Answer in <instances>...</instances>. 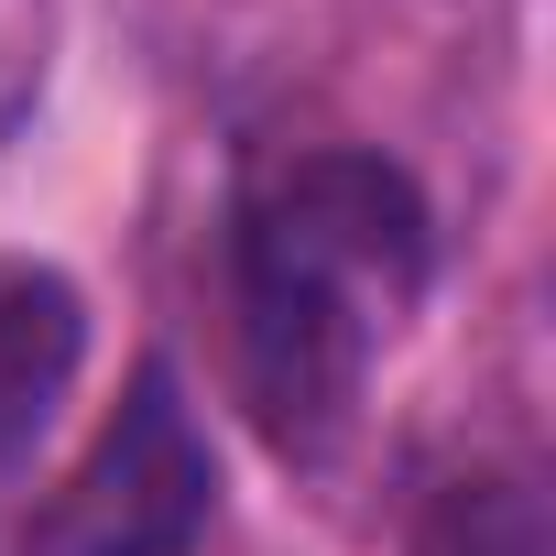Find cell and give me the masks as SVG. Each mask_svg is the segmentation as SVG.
<instances>
[{
	"mask_svg": "<svg viewBox=\"0 0 556 556\" xmlns=\"http://www.w3.org/2000/svg\"><path fill=\"white\" fill-rule=\"evenodd\" d=\"M437 229L404 164L317 142L262 164L229 207V339L240 393L285 458H328L371 361L426 306Z\"/></svg>",
	"mask_w": 556,
	"mask_h": 556,
	"instance_id": "cell-1",
	"label": "cell"
},
{
	"mask_svg": "<svg viewBox=\"0 0 556 556\" xmlns=\"http://www.w3.org/2000/svg\"><path fill=\"white\" fill-rule=\"evenodd\" d=\"M207 513H218V447L175 361H142L131 393L77 447V469L34 502L23 556H197Z\"/></svg>",
	"mask_w": 556,
	"mask_h": 556,
	"instance_id": "cell-2",
	"label": "cell"
},
{
	"mask_svg": "<svg viewBox=\"0 0 556 556\" xmlns=\"http://www.w3.org/2000/svg\"><path fill=\"white\" fill-rule=\"evenodd\" d=\"M88 361V295H77V273L34 262V251H0V469H12L45 415L66 404Z\"/></svg>",
	"mask_w": 556,
	"mask_h": 556,
	"instance_id": "cell-3",
	"label": "cell"
},
{
	"mask_svg": "<svg viewBox=\"0 0 556 556\" xmlns=\"http://www.w3.org/2000/svg\"><path fill=\"white\" fill-rule=\"evenodd\" d=\"M415 556H556L545 491L523 469H458V480H437V502L415 523Z\"/></svg>",
	"mask_w": 556,
	"mask_h": 556,
	"instance_id": "cell-4",
	"label": "cell"
},
{
	"mask_svg": "<svg viewBox=\"0 0 556 556\" xmlns=\"http://www.w3.org/2000/svg\"><path fill=\"white\" fill-rule=\"evenodd\" d=\"M45 77H55V0H0V142L34 121Z\"/></svg>",
	"mask_w": 556,
	"mask_h": 556,
	"instance_id": "cell-5",
	"label": "cell"
}]
</instances>
